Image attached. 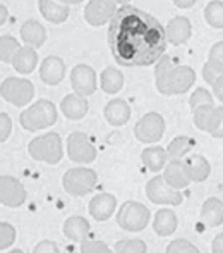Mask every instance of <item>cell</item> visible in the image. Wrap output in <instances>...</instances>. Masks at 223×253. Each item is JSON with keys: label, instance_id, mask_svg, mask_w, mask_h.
Masks as SVG:
<instances>
[{"label": "cell", "instance_id": "cell-12", "mask_svg": "<svg viewBox=\"0 0 223 253\" xmlns=\"http://www.w3.org/2000/svg\"><path fill=\"white\" fill-rule=\"evenodd\" d=\"M26 202V188L12 176H0V205L16 209Z\"/></svg>", "mask_w": 223, "mask_h": 253}, {"label": "cell", "instance_id": "cell-3", "mask_svg": "<svg viewBox=\"0 0 223 253\" xmlns=\"http://www.w3.org/2000/svg\"><path fill=\"white\" fill-rule=\"evenodd\" d=\"M19 123L28 131H40L52 127L57 123V107L54 105V102L41 98L21 114Z\"/></svg>", "mask_w": 223, "mask_h": 253}, {"label": "cell", "instance_id": "cell-39", "mask_svg": "<svg viewBox=\"0 0 223 253\" xmlns=\"http://www.w3.org/2000/svg\"><path fill=\"white\" fill-rule=\"evenodd\" d=\"M81 253H112L110 248L103 241L96 240H86L81 245Z\"/></svg>", "mask_w": 223, "mask_h": 253}, {"label": "cell", "instance_id": "cell-40", "mask_svg": "<svg viewBox=\"0 0 223 253\" xmlns=\"http://www.w3.org/2000/svg\"><path fill=\"white\" fill-rule=\"evenodd\" d=\"M10 131H12V121L5 112H0V143H3L10 136Z\"/></svg>", "mask_w": 223, "mask_h": 253}, {"label": "cell", "instance_id": "cell-37", "mask_svg": "<svg viewBox=\"0 0 223 253\" xmlns=\"http://www.w3.org/2000/svg\"><path fill=\"white\" fill-rule=\"evenodd\" d=\"M208 133L213 138H223V107H215Z\"/></svg>", "mask_w": 223, "mask_h": 253}, {"label": "cell", "instance_id": "cell-14", "mask_svg": "<svg viewBox=\"0 0 223 253\" xmlns=\"http://www.w3.org/2000/svg\"><path fill=\"white\" fill-rule=\"evenodd\" d=\"M163 179L172 190L180 191L189 186L192 181L189 177V172L186 169L184 160H170L167 166L163 167Z\"/></svg>", "mask_w": 223, "mask_h": 253}, {"label": "cell", "instance_id": "cell-2", "mask_svg": "<svg viewBox=\"0 0 223 253\" xmlns=\"http://www.w3.org/2000/svg\"><path fill=\"white\" fill-rule=\"evenodd\" d=\"M157 88L161 95L186 93L196 83V73L189 66H177L173 59L163 57L157 62Z\"/></svg>", "mask_w": 223, "mask_h": 253}, {"label": "cell", "instance_id": "cell-44", "mask_svg": "<svg viewBox=\"0 0 223 253\" xmlns=\"http://www.w3.org/2000/svg\"><path fill=\"white\" fill-rule=\"evenodd\" d=\"M213 253H223V233L218 234L217 238L213 240Z\"/></svg>", "mask_w": 223, "mask_h": 253}, {"label": "cell", "instance_id": "cell-32", "mask_svg": "<svg viewBox=\"0 0 223 253\" xmlns=\"http://www.w3.org/2000/svg\"><path fill=\"white\" fill-rule=\"evenodd\" d=\"M213 112H215V105H201L192 110V119L197 129L206 131L208 133V127H210Z\"/></svg>", "mask_w": 223, "mask_h": 253}, {"label": "cell", "instance_id": "cell-35", "mask_svg": "<svg viewBox=\"0 0 223 253\" xmlns=\"http://www.w3.org/2000/svg\"><path fill=\"white\" fill-rule=\"evenodd\" d=\"M189 105H191V110H194L196 107H201V105H213V95L208 90H204V88H197V90H194V93L191 95Z\"/></svg>", "mask_w": 223, "mask_h": 253}, {"label": "cell", "instance_id": "cell-33", "mask_svg": "<svg viewBox=\"0 0 223 253\" xmlns=\"http://www.w3.org/2000/svg\"><path fill=\"white\" fill-rule=\"evenodd\" d=\"M148 247L143 240H122L117 241L113 253H146Z\"/></svg>", "mask_w": 223, "mask_h": 253}, {"label": "cell", "instance_id": "cell-31", "mask_svg": "<svg viewBox=\"0 0 223 253\" xmlns=\"http://www.w3.org/2000/svg\"><path fill=\"white\" fill-rule=\"evenodd\" d=\"M21 48L19 42L16 40L10 35H5V37H0V60L5 64H10L16 55V52Z\"/></svg>", "mask_w": 223, "mask_h": 253}, {"label": "cell", "instance_id": "cell-23", "mask_svg": "<svg viewBox=\"0 0 223 253\" xmlns=\"http://www.w3.org/2000/svg\"><path fill=\"white\" fill-rule=\"evenodd\" d=\"M64 234L72 241H83L88 240L90 234V222L81 215H72L64 222Z\"/></svg>", "mask_w": 223, "mask_h": 253}, {"label": "cell", "instance_id": "cell-49", "mask_svg": "<svg viewBox=\"0 0 223 253\" xmlns=\"http://www.w3.org/2000/svg\"><path fill=\"white\" fill-rule=\"evenodd\" d=\"M9 253H24V252L19 250V248H16V250H12V252H9Z\"/></svg>", "mask_w": 223, "mask_h": 253}, {"label": "cell", "instance_id": "cell-17", "mask_svg": "<svg viewBox=\"0 0 223 253\" xmlns=\"http://www.w3.org/2000/svg\"><path fill=\"white\" fill-rule=\"evenodd\" d=\"M191 33H192V26H191V21L184 16H175L170 19V23L167 24V30H165V35H167V42L172 45H182L186 43L191 38Z\"/></svg>", "mask_w": 223, "mask_h": 253}, {"label": "cell", "instance_id": "cell-19", "mask_svg": "<svg viewBox=\"0 0 223 253\" xmlns=\"http://www.w3.org/2000/svg\"><path fill=\"white\" fill-rule=\"evenodd\" d=\"M60 110L62 114L70 121H79L83 119L88 114V100L86 97H81V95H67L64 97V100L60 102Z\"/></svg>", "mask_w": 223, "mask_h": 253}, {"label": "cell", "instance_id": "cell-5", "mask_svg": "<svg viewBox=\"0 0 223 253\" xmlns=\"http://www.w3.org/2000/svg\"><path fill=\"white\" fill-rule=\"evenodd\" d=\"M98 183V174L93 169L88 167H76V169H69L64 174V190L70 195V197H84V195L91 193Z\"/></svg>", "mask_w": 223, "mask_h": 253}, {"label": "cell", "instance_id": "cell-18", "mask_svg": "<svg viewBox=\"0 0 223 253\" xmlns=\"http://www.w3.org/2000/svg\"><path fill=\"white\" fill-rule=\"evenodd\" d=\"M103 116L110 126H124L130 119V107L124 98H113L105 105Z\"/></svg>", "mask_w": 223, "mask_h": 253}, {"label": "cell", "instance_id": "cell-27", "mask_svg": "<svg viewBox=\"0 0 223 253\" xmlns=\"http://www.w3.org/2000/svg\"><path fill=\"white\" fill-rule=\"evenodd\" d=\"M186 164V169L189 172V177L191 181L194 183H203L204 179H208L211 172V166L203 155H192V157H187L184 160Z\"/></svg>", "mask_w": 223, "mask_h": 253}, {"label": "cell", "instance_id": "cell-34", "mask_svg": "<svg viewBox=\"0 0 223 253\" xmlns=\"http://www.w3.org/2000/svg\"><path fill=\"white\" fill-rule=\"evenodd\" d=\"M14 241H16V227L12 224L0 220V250L12 247Z\"/></svg>", "mask_w": 223, "mask_h": 253}, {"label": "cell", "instance_id": "cell-36", "mask_svg": "<svg viewBox=\"0 0 223 253\" xmlns=\"http://www.w3.org/2000/svg\"><path fill=\"white\" fill-rule=\"evenodd\" d=\"M206 62L211 64L220 74H223V42H217V43L210 48Z\"/></svg>", "mask_w": 223, "mask_h": 253}, {"label": "cell", "instance_id": "cell-8", "mask_svg": "<svg viewBox=\"0 0 223 253\" xmlns=\"http://www.w3.org/2000/svg\"><path fill=\"white\" fill-rule=\"evenodd\" d=\"M165 133V121L158 112H148L134 126V136L141 143H158Z\"/></svg>", "mask_w": 223, "mask_h": 253}, {"label": "cell", "instance_id": "cell-26", "mask_svg": "<svg viewBox=\"0 0 223 253\" xmlns=\"http://www.w3.org/2000/svg\"><path fill=\"white\" fill-rule=\"evenodd\" d=\"M177 215L170 209H160L155 213L153 219V229L158 236H170L177 229Z\"/></svg>", "mask_w": 223, "mask_h": 253}, {"label": "cell", "instance_id": "cell-16", "mask_svg": "<svg viewBox=\"0 0 223 253\" xmlns=\"http://www.w3.org/2000/svg\"><path fill=\"white\" fill-rule=\"evenodd\" d=\"M117 209V198L112 193H98L96 197L91 198L88 210L91 217L96 220H108L112 213Z\"/></svg>", "mask_w": 223, "mask_h": 253}, {"label": "cell", "instance_id": "cell-20", "mask_svg": "<svg viewBox=\"0 0 223 253\" xmlns=\"http://www.w3.org/2000/svg\"><path fill=\"white\" fill-rule=\"evenodd\" d=\"M167 150L160 145H151V147L144 148L141 153V162L151 172H158V170H163V167L167 166Z\"/></svg>", "mask_w": 223, "mask_h": 253}, {"label": "cell", "instance_id": "cell-4", "mask_svg": "<svg viewBox=\"0 0 223 253\" xmlns=\"http://www.w3.org/2000/svg\"><path fill=\"white\" fill-rule=\"evenodd\" d=\"M28 153H30L31 159L38 160V162L55 166L64 157L62 138H60V134L54 133V131L36 136L28 145Z\"/></svg>", "mask_w": 223, "mask_h": 253}, {"label": "cell", "instance_id": "cell-24", "mask_svg": "<svg viewBox=\"0 0 223 253\" xmlns=\"http://www.w3.org/2000/svg\"><path fill=\"white\" fill-rule=\"evenodd\" d=\"M201 222L208 227H217L223 224V203L218 198H208L201 207Z\"/></svg>", "mask_w": 223, "mask_h": 253}, {"label": "cell", "instance_id": "cell-13", "mask_svg": "<svg viewBox=\"0 0 223 253\" xmlns=\"http://www.w3.org/2000/svg\"><path fill=\"white\" fill-rule=\"evenodd\" d=\"M117 7L113 0H90L84 7V19L91 26H103L115 16Z\"/></svg>", "mask_w": 223, "mask_h": 253}, {"label": "cell", "instance_id": "cell-22", "mask_svg": "<svg viewBox=\"0 0 223 253\" xmlns=\"http://www.w3.org/2000/svg\"><path fill=\"white\" fill-rule=\"evenodd\" d=\"M21 38L28 47H43V43L47 42V30L38 21L30 19L21 28Z\"/></svg>", "mask_w": 223, "mask_h": 253}, {"label": "cell", "instance_id": "cell-25", "mask_svg": "<svg viewBox=\"0 0 223 253\" xmlns=\"http://www.w3.org/2000/svg\"><path fill=\"white\" fill-rule=\"evenodd\" d=\"M12 67L17 71L19 74H30L34 71L38 64V55H36V50L33 47H21L19 50L16 52L12 59Z\"/></svg>", "mask_w": 223, "mask_h": 253}, {"label": "cell", "instance_id": "cell-45", "mask_svg": "<svg viewBox=\"0 0 223 253\" xmlns=\"http://www.w3.org/2000/svg\"><path fill=\"white\" fill-rule=\"evenodd\" d=\"M196 2L197 0H173L175 7H179V9H191Z\"/></svg>", "mask_w": 223, "mask_h": 253}, {"label": "cell", "instance_id": "cell-21", "mask_svg": "<svg viewBox=\"0 0 223 253\" xmlns=\"http://www.w3.org/2000/svg\"><path fill=\"white\" fill-rule=\"evenodd\" d=\"M38 9L41 16L54 24H62L69 17V7L57 0H38Z\"/></svg>", "mask_w": 223, "mask_h": 253}, {"label": "cell", "instance_id": "cell-38", "mask_svg": "<svg viewBox=\"0 0 223 253\" xmlns=\"http://www.w3.org/2000/svg\"><path fill=\"white\" fill-rule=\"evenodd\" d=\"M165 253H199V250L187 240H173L167 247Z\"/></svg>", "mask_w": 223, "mask_h": 253}, {"label": "cell", "instance_id": "cell-9", "mask_svg": "<svg viewBox=\"0 0 223 253\" xmlns=\"http://www.w3.org/2000/svg\"><path fill=\"white\" fill-rule=\"evenodd\" d=\"M67 153H69V159L77 164H91L96 159V148L93 141L79 131L70 133L67 138Z\"/></svg>", "mask_w": 223, "mask_h": 253}, {"label": "cell", "instance_id": "cell-1", "mask_svg": "<svg viewBox=\"0 0 223 253\" xmlns=\"http://www.w3.org/2000/svg\"><path fill=\"white\" fill-rule=\"evenodd\" d=\"M108 47L120 66H153L163 57L167 35L155 16L134 5H122L108 26Z\"/></svg>", "mask_w": 223, "mask_h": 253}, {"label": "cell", "instance_id": "cell-28", "mask_svg": "<svg viewBox=\"0 0 223 253\" xmlns=\"http://www.w3.org/2000/svg\"><path fill=\"white\" fill-rule=\"evenodd\" d=\"M100 86L108 95L119 93L124 86V74L115 67H107L100 76Z\"/></svg>", "mask_w": 223, "mask_h": 253}, {"label": "cell", "instance_id": "cell-7", "mask_svg": "<svg viewBox=\"0 0 223 253\" xmlns=\"http://www.w3.org/2000/svg\"><path fill=\"white\" fill-rule=\"evenodd\" d=\"M0 97L16 107L28 105L34 97V86L26 78H7L0 84Z\"/></svg>", "mask_w": 223, "mask_h": 253}, {"label": "cell", "instance_id": "cell-48", "mask_svg": "<svg viewBox=\"0 0 223 253\" xmlns=\"http://www.w3.org/2000/svg\"><path fill=\"white\" fill-rule=\"evenodd\" d=\"M115 3H120V5H127V3L130 2V0H113Z\"/></svg>", "mask_w": 223, "mask_h": 253}, {"label": "cell", "instance_id": "cell-11", "mask_svg": "<svg viewBox=\"0 0 223 253\" xmlns=\"http://www.w3.org/2000/svg\"><path fill=\"white\" fill-rule=\"evenodd\" d=\"M70 86L74 93L81 97H90L96 91V73L91 66L77 64L70 71Z\"/></svg>", "mask_w": 223, "mask_h": 253}, {"label": "cell", "instance_id": "cell-29", "mask_svg": "<svg viewBox=\"0 0 223 253\" xmlns=\"http://www.w3.org/2000/svg\"><path fill=\"white\" fill-rule=\"evenodd\" d=\"M196 141L189 136H177L172 140V143L167 148V155L170 160H182V157H186L187 153L194 148Z\"/></svg>", "mask_w": 223, "mask_h": 253}, {"label": "cell", "instance_id": "cell-30", "mask_svg": "<svg viewBox=\"0 0 223 253\" xmlns=\"http://www.w3.org/2000/svg\"><path fill=\"white\" fill-rule=\"evenodd\" d=\"M204 19L215 30H222L223 28V2L222 0H211L206 7H204Z\"/></svg>", "mask_w": 223, "mask_h": 253}, {"label": "cell", "instance_id": "cell-47", "mask_svg": "<svg viewBox=\"0 0 223 253\" xmlns=\"http://www.w3.org/2000/svg\"><path fill=\"white\" fill-rule=\"evenodd\" d=\"M57 2L64 3V5H76V3H81L83 0H57Z\"/></svg>", "mask_w": 223, "mask_h": 253}, {"label": "cell", "instance_id": "cell-6", "mask_svg": "<svg viewBox=\"0 0 223 253\" xmlns=\"http://www.w3.org/2000/svg\"><path fill=\"white\" fill-rule=\"evenodd\" d=\"M151 213L143 203L126 202L117 212V224L129 233H139L150 224Z\"/></svg>", "mask_w": 223, "mask_h": 253}, {"label": "cell", "instance_id": "cell-43", "mask_svg": "<svg viewBox=\"0 0 223 253\" xmlns=\"http://www.w3.org/2000/svg\"><path fill=\"white\" fill-rule=\"evenodd\" d=\"M213 93H215V97H217L218 100L223 102V76H220L213 83Z\"/></svg>", "mask_w": 223, "mask_h": 253}, {"label": "cell", "instance_id": "cell-15", "mask_svg": "<svg viewBox=\"0 0 223 253\" xmlns=\"http://www.w3.org/2000/svg\"><path fill=\"white\" fill-rule=\"evenodd\" d=\"M65 76V64L60 57L57 55H48L47 59H43L40 66V80L45 84L55 86Z\"/></svg>", "mask_w": 223, "mask_h": 253}, {"label": "cell", "instance_id": "cell-46", "mask_svg": "<svg viewBox=\"0 0 223 253\" xmlns=\"http://www.w3.org/2000/svg\"><path fill=\"white\" fill-rule=\"evenodd\" d=\"M7 17H9V10H7L5 5H2V3H0V26H2V24H5Z\"/></svg>", "mask_w": 223, "mask_h": 253}, {"label": "cell", "instance_id": "cell-10", "mask_svg": "<svg viewBox=\"0 0 223 253\" xmlns=\"http://www.w3.org/2000/svg\"><path fill=\"white\" fill-rule=\"evenodd\" d=\"M146 195L153 203L158 205H172L177 207L184 202V197L180 191H175L165 183L163 176H157L146 184Z\"/></svg>", "mask_w": 223, "mask_h": 253}, {"label": "cell", "instance_id": "cell-41", "mask_svg": "<svg viewBox=\"0 0 223 253\" xmlns=\"http://www.w3.org/2000/svg\"><path fill=\"white\" fill-rule=\"evenodd\" d=\"M220 76H223V74L218 73V71L215 69V67L211 66V64H208V62H206V64L203 66V80L206 81L208 84H211V86H213V83H215V81H217Z\"/></svg>", "mask_w": 223, "mask_h": 253}, {"label": "cell", "instance_id": "cell-42", "mask_svg": "<svg viewBox=\"0 0 223 253\" xmlns=\"http://www.w3.org/2000/svg\"><path fill=\"white\" fill-rule=\"evenodd\" d=\"M33 253H60L59 247H57V243L50 240H45V241H40V243L34 247Z\"/></svg>", "mask_w": 223, "mask_h": 253}]
</instances>
